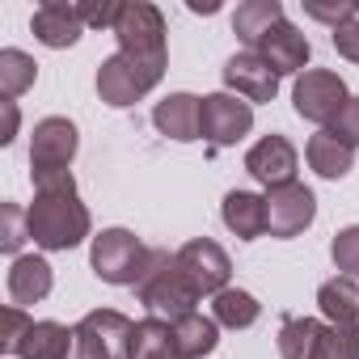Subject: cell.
<instances>
[{"instance_id": "6da1fadb", "label": "cell", "mask_w": 359, "mask_h": 359, "mask_svg": "<svg viewBox=\"0 0 359 359\" xmlns=\"http://www.w3.org/2000/svg\"><path fill=\"white\" fill-rule=\"evenodd\" d=\"M34 177V203L26 208L30 216V237L43 250H72L89 237V208L76 195V182L68 169L51 173H30Z\"/></svg>"}, {"instance_id": "7a4b0ae2", "label": "cell", "mask_w": 359, "mask_h": 359, "mask_svg": "<svg viewBox=\"0 0 359 359\" xmlns=\"http://www.w3.org/2000/svg\"><path fill=\"white\" fill-rule=\"evenodd\" d=\"M135 296L152 317H169V321L195 313V304H199V292L191 287V279L177 266V254H169V250L148 254V266H144V279L135 283Z\"/></svg>"}, {"instance_id": "3957f363", "label": "cell", "mask_w": 359, "mask_h": 359, "mask_svg": "<svg viewBox=\"0 0 359 359\" xmlns=\"http://www.w3.org/2000/svg\"><path fill=\"white\" fill-rule=\"evenodd\" d=\"M148 245L127 233V229H106L93 237V250H89V266L102 283H114V287H135L144 279V266H148Z\"/></svg>"}, {"instance_id": "277c9868", "label": "cell", "mask_w": 359, "mask_h": 359, "mask_svg": "<svg viewBox=\"0 0 359 359\" xmlns=\"http://www.w3.org/2000/svg\"><path fill=\"white\" fill-rule=\"evenodd\" d=\"M114 39H118V51L127 60L165 72V64H169V55H165V18H161L156 5H148V0H131V5H123Z\"/></svg>"}, {"instance_id": "5b68a950", "label": "cell", "mask_w": 359, "mask_h": 359, "mask_svg": "<svg viewBox=\"0 0 359 359\" xmlns=\"http://www.w3.org/2000/svg\"><path fill=\"white\" fill-rule=\"evenodd\" d=\"M131 321L114 309H93L72 325V359H123Z\"/></svg>"}, {"instance_id": "8992f818", "label": "cell", "mask_w": 359, "mask_h": 359, "mask_svg": "<svg viewBox=\"0 0 359 359\" xmlns=\"http://www.w3.org/2000/svg\"><path fill=\"white\" fill-rule=\"evenodd\" d=\"M161 76L165 72H156V68H148V64H135V60H127L123 51H114L102 68H97V93H102V102L106 106H135L140 97H148L156 85H161Z\"/></svg>"}, {"instance_id": "52a82bcc", "label": "cell", "mask_w": 359, "mask_h": 359, "mask_svg": "<svg viewBox=\"0 0 359 359\" xmlns=\"http://www.w3.org/2000/svg\"><path fill=\"white\" fill-rule=\"evenodd\" d=\"M346 102H351V93H346V85H342V76H338V72L309 68V72H300V76H296L292 106H296V114H300V118H309V123H325V127H330V118H334Z\"/></svg>"}, {"instance_id": "ba28073f", "label": "cell", "mask_w": 359, "mask_h": 359, "mask_svg": "<svg viewBox=\"0 0 359 359\" xmlns=\"http://www.w3.org/2000/svg\"><path fill=\"white\" fill-rule=\"evenodd\" d=\"M199 123H203V140L212 148H229L241 135H250L254 106L245 97H237V93H208L203 97V110H199Z\"/></svg>"}, {"instance_id": "9c48e42d", "label": "cell", "mask_w": 359, "mask_h": 359, "mask_svg": "<svg viewBox=\"0 0 359 359\" xmlns=\"http://www.w3.org/2000/svg\"><path fill=\"white\" fill-rule=\"evenodd\" d=\"M177 266H182V275L191 279V287H195L199 296H220V292L229 287V275H233L229 254H224L216 241H208V237L187 241L182 250H177Z\"/></svg>"}, {"instance_id": "30bf717a", "label": "cell", "mask_w": 359, "mask_h": 359, "mask_svg": "<svg viewBox=\"0 0 359 359\" xmlns=\"http://www.w3.org/2000/svg\"><path fill=\"white\" fill-rule=\"evenodd\" d=\"M313 216H317V199H313L309 187L287 182V187L266 191V233H271V237L287 241V237L304 233V229L313 224Z\"/></svg>"}, {"instance_id": "8fae6325", "label": "cell", "mask_w": 359, "mask_h": 359, "mask_svg": "<svg viewBox=\"0 0 359 359\" xmlns=\"http://www.w3.org/2000/svg\"><path fill=\"white\" fill-rule=\"evenodd\" d=\"M76 127L68 118H43L34 123L30 135V173H51V169H68L76 156Z\"/></svg>"}, {"instance_id": "7c38bea8", "label": "cell", "mask_w": 359, "mask_h": 359, "mask_svg": "<svg viewBox=\"0 0 359 359\" xmlns=\"http://www.w3.org/2000/svg\"><path fill=\"white\" fill-rule=\"evenodd\" d=\"M245 169H250L254 182H262L266 191L296 182V148H292V140H287V135H275V131L262 135V140L245 152Z\"/></svg>"}, {"instance_id": "4fadbf2b", "label": "cell", "mask_w": 359, "mask_h": 359, "mask_svg": "<svg viewBox=\"0 0 359 359\" xmlns=\"http://www.w3.org/2000/svg\"><path fill=\"white\" fill-rule=\"evenodd\" d=\"M224 85H229L237 97H245V102L254 106V102H271V97L279 93V72H275L258 51H237V55L224 64Z\"/></svg>"}, {"instance_id": "5bb4252c", "label": "cell", "mask_w": 359, "mask_h": 359, "mask_svg": "<svg viewBox=\"0 0 359 359\" xmlns=\"http://www.w3.org/2000/svg\"><path fill=\"white\" fill-rule=\"evenodd\" d=\"M34 39L51 51H64L81 39L85 30V18H81V5H68V0H47V5L34 9V22H30Z\"/></svg>"}, {"instance_id": "9a60e30c", "label": "cell", "mask_w": 359, "mask_h": 359, "mask_svg": "<svg viewBox=\"0 0 359 359\" xmlns=\"http://www.w3.org/2000/svg\"><path fill=\"white\" fill-rule=\"evenodd\" d=\"M254 51H258V55H262L279 76H300V72H309L304 64H309V51H313V47H309V39H304L287 18H283V22H279V26H275L258 47H254Z\"/></svg>"}, {"instance_id": "2e32d148", "label": "cell", "mask_w": 359, "mask_h": 359, "mask_svg": "<svg viewBox=\"0 0 359 359\" xmlns=\"http://www.w3.org/2000/svg\"><path fill=\"white\" fill-rule=\"evenodd\" d=\"M199 110H203V97H195V93H169L165 102H156L152 123L161 127V135H169L177 144H191V140H203Z\"/></svg>"}, {"instance_id": "e0dca14e", "label": "cell", "mask_w": 359, "mask_h": 359, "mask_svg": "<svg viewBox=\"0 0 359 359\" xmlns=\"http://www.w3.org/2000/svg\"><path fill=\"white\" fill-rule=\"evenodd\" d=\"M51 283H55V275H51V262L43 254H18L13 258V266H9V300L18 309L47 300Z\"/></svg>"}, {"instance_id": "ac0fdd59", "label": "cell", "mask_w": 359, "mask_h": 359, "mask_svg": "<svg viewBox=\"0 0 359 359\" xmlns=\"http://www.w3.org/2000/svg\"><path fill=\"white\" fill-rule=\"evenodd\" d=\"M317 309L330 325L359 334V283L355 279H330L317 287Z\"/></svg>"}, {"instance_id": "d6986e66", "label": "cell", "mask_w": 359, "mask_h": 359, "mask_svg": "<svg viewBox=\"0 0 359 359\" xmlns=\"http://www.w3.org/2000/svg\"><path fill=\"white\" fill-rule=\"evenodd\" d=\"M169 330H173V355H177V359H203V355H212L216 342H220L216 317H203V313L177 317V321H169Z\"/></svg>"}, {"instance_id": "ffe728a7", "label": "cell", "mask_w": 359, "mask_h": 359, "mask_svg": "<svg viewBox=\"0 0 359 359\" xmlns=\"http://www.w3.org/2000/svg\"><path fill=\"white\" fill-rule=\"evenodd\" d=\"M224 224L229 233H237L241 241H254L266 233V195H250V191H229L224 195Z\"/></svg>"}, {"instance_id": "44dd1931", "label": "cell", "mask_w": 359, "mask_h": 359, "mask_svg": "<svg viewBox=\"0 0 359 359\" xmlns=\"http://www.w3.org/2000/svg\"><path fill=\"white\" fill-rule=\"evenodd\" d=\"M123 359H177L173 355V330L165 317H144V321H131V334H127V355Z\"/></svg>"}, {"instance_id": "7402d4cb", "label": "cell", "mask_w": 359, "mask_h": 359, "mask_svg": "<svg viewBox=\"0 0 359 359\" xmlns=\"http://www.w3.org/2000/svg\"><path fill=\"white\" fill-rule=\"evenodd\" d=\"M279 22H283V5H279V0H245V5L233 13V34L254 51Z\"/></svg>"}, {"instance_id": "603a6c76", "label": "cell", "mask_w": 359, "mask_h": 359, "mask_svg": "<svg viewBox=\"0 0 359 359\" xmlns=\"http://www.w3.org/2000/svg\"><path fill=\"white\" fill-rule=\"evenodd\" d=\"M18 355L22 359H72V330L60 321H34Z\"/></svg>"}, {"instance_id": "cb8c5ba5", "label": "cell", "mask_w": 359, "mask_h": 359, "mask_svg": "<svg viewBox=\"0 0 359 359\" xmlns=\"http://www.w3.org/2000/svg\"><path fill=\"white\" fill-rule=\"evenodd\" d=\"M304 156H309V165H313L321 177H346L351 165H355V148H346V144L334 140L330 131H317V135L309 140Z\"/></svg>"}, {"instance_id": "d4e9b609", "label": "cell", "mask_w": 359, "mask_h": 359, "mask_svg": "<svg viewBox=\"0 0 359 359\" xmlns=\"http://www.w3.org/2000/svg\"><path fill=\"white\" fill-rule=\"evenodd\" d=\"M258 313H262V304H258L250 292H241V287H224L220 296H212V317H216V325L250 330V325L258 321Z\"/></svg>"}, {"instance_id": "484cf974", "label": "cell", "mask_w": 359, "mask_h": 359, "mask_svg": "<svg viewBox=\"0 0 359 359\" xmlns=\"http://www.w3.org/2000/svg\"><path fill=\"white\" fill-rule=\"evenodd\" d=\"M321 321L317 317H283V325H279V355L283 359H313V346H317V338H321Z\"/></svg>"}, {"instance_id": "4316f807", "label": "cell", "mask_w": 359, "mask_h": 359, "mask_svg": "<svg viewBox=\"0 0 359 359\" xmlns=\"http://www.w3.org/2000/svg\"><path fill=\"white\" fill-rule=\"evenodd\" d=\"M34 81H39V64H34L26 51H18V47H5V51H0V93H5V102L22 97Z\"/></svg>"}, {"instance_id": "83f0119b", "label": "cell", "mask_w": 359, "mask_h": 359, "mask_svg": "<svg viewBox=\"0 0 359 359\" xmlns=\"http://www.w3.org/2000/svg\"><path fill=\"white\" fill-rule=\"evenodd\" d=\"M313 359H359V334L325 325L321 338H317V346H313Z\"/></svg>"}, {"instance_id": "f1b7e54d", "label": "cell", "mask_w": 359, "mask_h": 359, "mask_svg": "<svg viewBox=\"0 0 359 359\" xmlns=\"http://www.w3.org/2000/svg\"><path fill=\"white\" fill-rule=\"evenodd\" d=\"M26 237H30V216L18 203H0V250L18 254Z\"/></svg>"}, {"instance_id": "f546056e", "label": "cell", "mask_w": 359, "mask_h": 359, "mask_svg": "<svg viewBox=\"0 0 359 359\" xmlns=\"http://www.w3.org/2000/svg\"><path fill=\"white\" fill-rule=\"evenodd\" d=\"M330 258H334V266H338L346 279H359V224H351V229H342V233L334 237Z\"/></svg>"}, {"instance_id": "4dcf8cb0", "label": "cell", "mask_w": 359, "mask_h": 359, "mask_svg": "<svg viewBox=\"0 0 359 359\" xmlns=\"http://www.w3.org/2000/svg\"><path fill=\"white\" fill-rule=\"evenodd\" d=\"M30 317H26V309H18V304H9L5 313H0V351H18L22 346V338L30 334Z\"/></svg>"}, {"instance_id": "1f68e13d", "label": "cell", "mask_w": 359, "mask_h": 359, "mask_svg": "<svg viewBox=\"0 0 359 359\" xmlns=\"http://www.w3.org/2000/svg\"><path fill=\"white\" fill-rule=\"evenodd\" d=\"M334 140H342L346 148H359V97H351L334 118H330V127H325Z\"/></svg>"}, {"instance_id": "d6a6232c", "label": "cell", "mask_w": 359, "mask_h": 359, "mask_svg": "<svg viewBox=\"0 0 359 359\" xmlns=\"http://www.w3.org/2000/svg\"><path fill=\"white\" fill-rule=\"evenodd\" d=\"M304 13H309L313 22H325V26L338 30V26H346V22L359 18V5H355V0H338V5H317V0H309Z\"/></svg>"}, {"instance_id": "836d02e7", "label": "cell", "mask_w": 359, "mask_h": 359, "mask_svg": "<svg viewBox=\"0 0 359 359\" xmlns=\"http://www.w3.org/2000/svg\"><path fill=\"white\" fill-rule=\"evenodd\" d=\"M81 18H85V26H93V30H114V26H118V18H123V5H118V0H97V5H81Z\"/></svg>"}, {"instance_id": "e575fe53", "label": "cell", "mask_w": 359, "mask_h": 359, "mask_svg": "<svg viewBox=\"0 0 359 359\" xmlns=\"http://www.w3.org/2000/svg\"><path fill=\"white\" fill-rule=\"evenodd\" d=\"M334 51H338L342 60H351V64H359V18L334 30Z\"/></svg>"}, {"instance_id": "d590c367", "label": "cell", "mask_w": 359, "mask_h": 359, "mask_svg": "<svg viewBox=\"0 0 359 359\" xmlns=\"http://www.w3.org/2000/svg\"><path fill=\"white\" fill-rule=\"evenodd\" d=\"M18 123H22V114H18V102H0V144H13V135H18Z\"/></svg>"}, {"instance_id": "8d00e7d4", "label": "cell", "mask_w": 359, "mask_h": 359, "mask_svg": "<svg viewBox=\"0 0 359 359\" xmlns=\"http://www.w3.org/2000/svg\"><path fill=\"white\" fill-rule=\"evenodd\" d=\"M220 5H216V0H208V5H191V13H216Z\"/></svg>"}]
</instances>
